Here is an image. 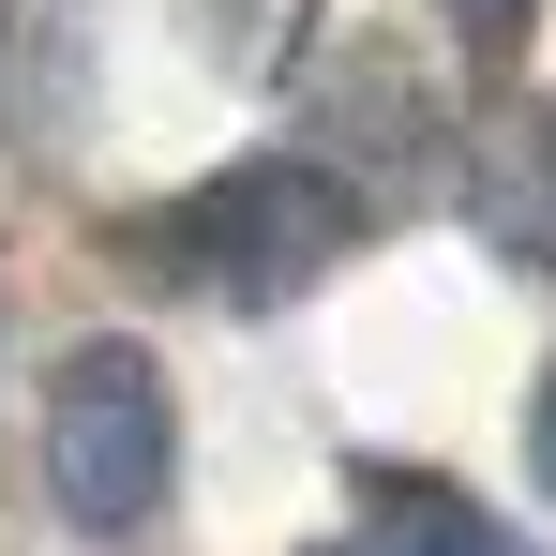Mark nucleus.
Masks as SVG:
<instances>
[{"label":"nucleus","instance_id":"f257e3e1","mask_svg":"<svg viewBox=\"0 0 556 556\" xmlns=\"http://www.w3.org/2000/svg\"><path fill=\"white\" fill-rule=\"evenodd\" d=\"M346 241H362V195L331 181V166H301V151H256V166L166 195V211L136 226V256L181 271V286H211V301H286V286L331 271Z\"/></svg>","mask_w":556,"mask_h":556},{"label":"nucleus","instance_id":"f03ea898","mask_svg":"<svg viewBox=\"0 0 556 556\" xmlns=\"http://www.w3.org/2000/svg\"><path fill=\"white\" fill-rule=\"evenodd\" d=\"M166 466H181V406H166V362L151 346H76V362L46 376V496L121 542V527H151L166 511Z\"/></svg>","mask_w":556,"mask_h":556},{"label":"nucleus","instance_id":"7ed1b4c3","mask_svg":"<svg viewBox=\"0 0 556 556\" xmlns=\"http://www.w3.org/2000/svg\"><path fill=\"white\" fill-rule=\"evenodd\" d=\"M316 556H527L496 511H466V496H437V481H376V527H346V542Z\"/></svg>","mask_w":556,"mask_h":556},{"label":"nucleus","instance_id":"20e7f679","mask_svg":"<svg viewBox=\"0 0 556 556\" xmlns=\"http://www.w3.org/2000/svg\"><path fill=\"white\" fill-rule=\"evenodd\" d=\"M527 15H542V0H452V30H466V46H527Z\"/></svg>","mask_w":556,"mask_h":556},{"label":"nucleus","instance_id":"39448f33","mask_svg":"<svg viewBox=\"0 0 556 556\" xmlns=\"http://www.w3.org/2000/svg\"><path fill=\"white\" fill-rule=\"evenodd\" d=\"M527 481L556 496V362H542V391H527Z\"/></svg>","mask_w":556,"mask_h":556}]
</instances>
